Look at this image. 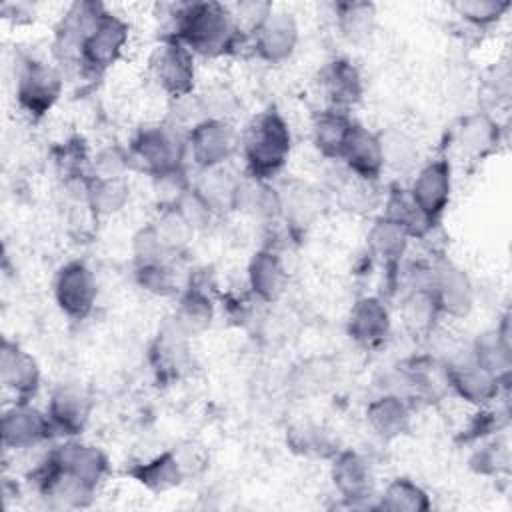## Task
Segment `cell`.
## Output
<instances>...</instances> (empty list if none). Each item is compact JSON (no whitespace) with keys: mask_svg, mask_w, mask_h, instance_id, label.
I'll return each mask as SVG.
<instances>
[{"mask_svg":"<svg viewBox=\"0 0 512 512\" xmlns=\"http://www.w3.org/2000/svg\"><path fill=\"white\" fill-rule=\"evenodd\" d=\"M240 36L230 6L220 2H192L176 6L172 34L166 38L178 40L192 54L214 58L230 54Z\"/></svg>","mask_w":512,"mask_h":512,"instance_id":"1","label":"cell"},{"mask_svg":"<svg viewBox=\"0 0 512 512\" xmlns=\"http://www.w3.org/2000/svg\"><path fill=\"white\" fill-rule=\"evenodd\" d=\"M240 146L246 170L252 180L266 182L276 176L288 162L292 150V134L288 122L276 108L270 106L246 124Z\"/></svg>","mask_w":512,"mask_h":512,"instance_id":"2","label":"cell"},{"mask_svg":"<svg viewBox=\"0 0 512 512\" xmlns=\"http://www.w3.org/2000/svg\"><path fill=\"white\" fill-rule=\"evenodd\" d=\"M186 142L174 126H144L128 146V162L154 178L182 172Z\"/></svg>","mask_w":512,"mask_h":512,"instance_id":"3","label":"cell"},{"mask_svg":"<svg viewBox=\"0 0 512 512\" xmlns=\"http://www.w3.org/2000/svg\"><path fill=\"white\" fill-rule=\"evenodd\" d=\"M130 36V26L118 14L102 8L84 40L78 46L76 58L86 74H102L122 56Z\"/></svg>","mask_w":512,"mask_h":512,"instance_id":"4","label":"cell"},{"mask_svg":"<svg viewBox=\"0 0 512 512\" xmlns=\"http://www.w3.org/2000/svg\"><path fill=\"white\" fill-rule=\"evenodd\" d=\"M62 74L56 66L36 58H24L16 68V102L30 118H42L62 94Z\"/></svg>","mask_w":512,"mask_h":512,"instance_id":"5","label":"cell"},{"mask_svg":"<svg viewBox=\"0 0 512 512\" xmlns=\"http://www.w3.org/2000/svg\"><path fill=\"white\" fill-rule=\"evenodd\" d=\"M240 136L228 120L204 118L194 124L186 138V148L200 170L226 164L238 150Z\"/></svg>","mask_w":512,"mask_h":512,"instance_id":"6","label":"cell"},{"mask_svg":"<svg viewBox=\"0 0 512 512\" xmlns=\"http://www.w3.org/2000/svg\"><path fill=\"white\" fill-rule=\"evenodd\" d=\"M152 74L158 86L174 100L192 96L196 80L194 54L178 40L164 38V42L154 50Z\"/></svg>","mask_w":512,"mask_h":512,"instance_id":"7","label":"cell"},{"mask_svg":"<svg viewBox=\"0 0 512 512\" xmlns=\"http://www.w3.org/2000/svg\"><path fill=\"white\" fill-rule=\"evenodd\" d=\"M96 278L92 270L80 262L72 260L60 266L54 278V300L58 308L74 320H84L96 302Z\"/></svg>","mask_w":512,"mask_h":512,"instance_id":"8","label":"cell"},{"mask_svg":"<svg viewBox=\"0 0 512 512\" xmlns=\"http://www.w3.org/2000/svg\"><path fill=\"white\" fill-rule=\"evenodd\" d=\"M450 192L452 168L450 162L444 158L432 160L426 166H422L412 182V188L408 190L414 206L430 224L444 214L450 202Z\"/></svg>","mask_w":512,"mask_h":512,"instance_id":"9","label":"cell"},{"mask_svg":"<svg viewBox=\"0 0 512 512\" xmlns=\"http://www.w3.org/2000/svg\"><path fill=\"white\" fill-rule=\"evenodd\" d=\"M54 430L48 414L34 408L30 402H14L2 414V444L8 450H28L48 438Z\"/></svg>","mask_w":512,"mask_h":512,"instance_id":"10","label":"cell"},{"mask_svg":"<svg viewBox=\"0 0 512 512\" xmlns=\"http://www.w3.org/2000/svg\"><path fill=\"white\" fill-rule=\"evenodd\" d=\"M252 36L256 56L268 64H280L294 54L300 32L298 22L290 12L272 10Z\"/></svg>","mask_w":512,"mask_h":512,"instance_id":"11","label":"cell"},{"mask_svg":"<svg viewBox=\"0 0 512 512\" xmlns=\"http://www.w3.org/2000/svg\"><path fill=\"white\" fill-rule=\"evenodd\" d=\"M54 434L74 438L78 436L92 414L90 394L76 384H62L50 396L46 410Z\"/></svg>","mask_w":512,"mask_h":512,"instance_id":"12","label":"cell"},{"mask_svg":"<svg viewBox=\"0 0 512 512\" xmlns=\"http://www.w3.org/2000/svg\"><path fill=\"white\" fill-rule=\"evenodd\" d=\"M0 382L14 402H30L40 388L38 362L10 340H2L0 348Z\"/></svg>","mask_w":512,"mask_h":512,"instance_id":"13","label":"cell"},{"mask_svg":"<svg viewBox=\"0 0 512 512\" xmlns=\"http://www.w3.org/2000/svg\"><path fill=\"white\" fill-rule=\"evenodd\" d=\"M444 376H446V384L466 402L476 404V406H484L488 402H492L498 392H500V382L496 376H492L490 372H486L484 368H480L470 352L468 358L464 360H452L446 368H444Z\"/></svg>","mask_w":512,"mask_h":512,"instance_id":"14","label":"cell"},{"mask_svg":"<svg viewBox=\"0 0 512 512\" xmlns=\"http://www.w3.org/2000/svg\"><path fill=\"white\" fill-rule=\"evenodd\" d=\"M48 458L60 470L72 474L74 478H78L80 482L88 484L94 490L108 472L106 454L100 448L78 440H68L56 446L52 452H48Z\"/></svg>","mask_w":512,"mask_h":512,"instance_id":"15","label":"cell"},{"mask_svg":"<svg viewBox=\"0 0 512 512\" xmlns=\"http://www.w3.org/2000/svg\"><path fill=\"white\" fill-rule=\"evenodd\" d=\"M348 336L362 348L380 346L390 334V312L378 296L358 298L348 314Z\"/></svg>","mask_w":512,"mask_h":512,"instance_id":"16","label":"cell"},{"mask_svg":"<svg viewBox=\"0 0 512 512\" xmlns=\"http://www.w3.org/2000/svg\"><path fill=\"white\" fill-rule=\"evenodd\" d=\"M340 160L356 178L364 182L378 180L384 170V158H382V146H380L378 134L354 122Z\"/></svg>","mask_w":512,"mask_h":512,"instance_id":"17","label":"cell"},{"mask_svg":"<svg viewBox=\"0 0 512 512\" xmlns=\"http://www.w3.org/2000/svg\"><path fill=\"white\" fill-rule=\"evenodd\" d=\"M188 334L170 318L158 330L150 350L152 366L162 380H174L182 374L188 362Z\"/></svg>","mask_w":512,"mask_h":512,"instance_id":"18","label":"cell"},{"mask_svg":"<svg viewBox=\"0 0 512 512\" xmlns=\"http://www.w3.org/2000/svg\"><path fill=\"white\" fill-rule=\"evenodd\" d=\"M432 292L438 310L450 316H466L474 304V288L470 278L456 266L444 264L432 278Z\"/></svg>","mask_w":512,"mask_h":512,"instance_id":"19","label":"cell"},{"mask_svg":"<svg viewBox=\"0 0 512 512\" xmlns=\"http://www.w3.org/2000/svg\"><path fill=\"white\" fill-rule=\"evenodd\" d=\"M330 474L338 494L352 504L366 500L372 494V470L366 458L358 452H338Z\"/></svg>","mask_w":512,"mask_h":512,"instance_id":"20","label":"cell"},{"mask_svg":"<svg viewBox=\"0 0 512 512\" xmlns=\"http://www.w3.org/2000/svg\"><path fill=\"white\" fill-rule=\"evenodd\" d=\"M366 422L382 440H394L410 430V404L400 394H382L366 406Z\"/></svg>","mask_w":512,"mask_h":512,"instance_id":"21","label":"cell"},{"mask_svg":"<svg viewBox=\"0 0 512 512\" xmlns=\"http://www.w3.org/2000/svg\"><path fill=\"white\" fill-rule=\"evenodd\" d=\"M320 82L326 98L330 100V108L346 110L362 98V76L358 68L346 58L328 62L322 70Z\"/></svg>","mask_w":512,"mask_h":512,"instance_id":"22","label":"cell"},{"mask_svg":"<svg viewBox=\"0 0 512 512\" xmlns=\"http://www.w3.org/2000/svg\"><path fill=\"white\" fill-rule=\"evenodd\" d=\"M248 286L262 302H276L286 288V272L276 252L258 250L248 262Z\"/></svg>","mask_w":512,"mask_h":512,"instance_id":"23","label":"cell"},{"mask_svg":"<svg viewBox=\"0 0 512 512\" xmlns=\"http://www.w3.org/2000/svg\"><path fill=\"white\" fill-rule=\"evenodd\" d=\"M470 356L480 368H484L498 380L508 378L512 358H510V336H508L506 320L502 328H496L478 336L472 344Z\"/></svg>","mask_w":512,"mask_h":512,"instance_id":"24","label":"cell"},{"mask_svg":"<svg viewBox=\"0 0 512 512\" xmlns=\"http://www.w3.org/2000/svg\"><path fill=\"white\" fill-rule=\"evenodd\" d=\"M410 232L396 220L382 216L378 218L368 232V246L372 254L384 264L388 270H396L406 248H408Z\"/></svg>","mask_w":512,"mask_h":512,"instance_id":"25","label":"cell"},{"mask_svg":"<svg viewBox=\"0 0 512 512\" xmlns=\"http://www.w3.org/2000/svg\"><path fill=\"white\" fill-rule=\"evenodd\" d=\"M352 126H354V120H350V116L344 110L328 108L318 112L312 124V134L320 154L326 158L340 160L346 140L352 132Z\"/></svg>","mask_w":512,"mask_h":512,"instance_id":"26","label":"cell"},{"mask_svg":"<svg viewBox=\"0 0 512 512\" xmlns=\"http://www.w3.org/2000/svg\"><path fill=\"white\" fill-rule=\"evenodd\" d=\"M240 186H242V180L236 178L222 164L210 170H202V176L192 190L202 198V202L212 212H216L224 208H236Z\"/></svg>","mask_w":512,"mask_h":512,"instance_id":"27","label":"cell"},{"mask_svg":"<svg viewBox=\"0 0 512 512\" xmlns=\"http://www.w3.org/2000/svg\"><path fill=\"white\" fill-rule=\"evenodd\" d=\"M130 476H134L142 486H146L148 490H154V492L170 490L186 480L172 448L150 458L148 462L136 464L130 470Z\"/></svg>","mask_w":512,"mask_h":512,"instance_id":"28","label":"cell"},{"mask_svg":"<svg viewBox=\"0 0 512 512\" xmlns=\"http://www.w3.org/2000/svg\"><path fill=\"white\" fill-rule=\"evenodd\" d=\"M128 192L130 188L124 176L100 178L88 174L84 200L96 216H110L124 208V204L128 202Z\"/></svg>","mask_w":512,"mask_h":512,"instance_id":"29","label":"cell"},{"mask_svg":"<svg viewBox=\"0 0 512 512\" xmlns=\"http://www.w3.org/2000/svg\"><path fill=\"white\" fill-rule=\"evenodd\" d=\"M212 316H214V306H212L210 296L202 288L190 284L180 294V300H178V306H176V312H174L172 320L188 336H194V334H200L202 330H206L210 326Z\"/></svg>","mask_w":512,"mask_h":512,"instance_id":"30","label":"cell"},{"mask_svg":"<svg viewBox=\"0 0 512 512\" xmlns=\"http://www.w3.org/2000/svg\"><path fill=\"white\" fill-rule=\"evenodd\" d=\"M280 198H282V216L286 218V222L294 232H304V228H308L314 222V218L322 208L320 194L306 184L292 186L290 192L286 196L280 194Z\"/></svg>","mask_w":512,"mask_h":512,"instance_id":"31","label":"cell"},{"mask_svg":"<svg viewBox=\"0 0 512 512\" xmlns=\"http://www.w3.org/2000/svg\"><path fill=\"white\" fill-rule=\"evenodd\" d=\"M336 24L348 42L366 40L376 26V6L372 2H340L336 4Z\"/></svg>","mask_w":512,"mask_h":512,"instance_id":"32","label":"cell"},{"mask_svg":"<svg viewBox=\"0 0 512 512\" xmlns=\"http://www.w3.org/2000/svg\"><path fill=\"white\" fill-rule=\"evenodd\" d=\"M376 508L388 512H426L430 510V498L416 482L408 478H394L384 488Z\"/></svg>","mask_w":512,"mask_h":512,"instance_id":"33","label":"cell"},{"mask_svg":"<svg viewBox=\"0 0 512 512\" xmlns=\"http://www.w3.org/2000/svg\"><path fill=\"white\" fill-rule=\"evenodd\" d=\"M462 150L470 156H484L494 150L498 142V124L484 112L468 116L458 132Z\"/></svg>","mask_w":512,"mask_h":512,"instance_id":"34","label":"cell"},{"mask_svg":"<svg viewBox=\"0 0 512 512\" xmlns=\"http://www.w3.org/2000/svg\"><path fill=\"white\" fill-rule=\"evenodd\" d=\"M158 244L164 248V252L170 256L172 252L182 250L194 232V226L186 220V216L176 208L168 206L160 212V216L150 224Z\"/></svg>","mask_w":512,"mask_h":512,"instance_id":"35","label":"cell"},{"mask_svg":"<svg viewBox=\"0 0 512 512\" xmlns=\"http://www.w3.org/2000/svg\"><path fill=\"white\" fill-rule=\"evenodd\" d=\"M452 10L470 26L488 28L510 10V2L508 0H460L452 4Z\"/></svg>","mask_w":512,"mask_h":512,"instance_id":"36","label":"cell"},{"mask_svg":"<svg viewBox=\"0 0 512 512\" xmlns=\"http://www.w3.org/2000/svg\"><path fill=\"white\" fill-rule=\"evenodd\" d=\"M134 278H136V284L148 294L170 296L176 292V274L166 264V260L136 264Z\"/></svg>","mask_w":512,"mask_h":512,"instance_id":"37","label":"cell"},{"mask_svg":"<svg viewBox=\"0 0 512 512\" xmlns=\"http://www.w3.org/2000/svg\"><path fill=\"white\" fill-rule=\"evenodd\" d=\"M440 314L432 286H418L414 292L404 300V318L406 324L414 330H426Z\"/></svg>","mask_w":512,"mask_h":512,"instance_id":"38","label":"cell"},{"mask_svg":"<svg viewBox=\"0 0 512 512\" xmlns=\"http://www.w3.org/2000/svg\"><path fill=\"white\" fill-rule=\"evenodd\" d=\"M380 146H382V158H384V168L392 166L396 170H406L410 168L416 158H418V148L412 138H408L402 132L388 130L378 134Z\"/></svg>","mask_w":512,"mask_h":512,"instance_id":"39","label":"cell"},{"mask_svg":"<svg viewBox=\"0 0 512 512\" xmlns=\"http://www.w3.org/2000/svg\"><path fill=\"white\" fill-rule=\"evenodd\" d=\"M196 98H198V104H200V110H202L204 118L226 120L238 108V100H236L234 92L226 86H210L202 94H198Z\"/></svg>","mask_w":512,"mask_h":512,"instance_id":"40","label":"cell"},{"mask_svg":"<svg viewBox=\"0 0 512 512\" xmlns=\"http://www.w3.org/2000/svg\"><path fill=\"white\" fill-rule=\"evenodd\" d=\"M328 378H330V370L328 366H324V362H312V364L306 362L294 370L290 386L304 394L316 392L324 386V382H328Z\"/></svg>","mask_w":512,"mask_h":512,"instance_id":"41","label":"cell"},{"mask_svg":"<svg viewBox=\"0 0 512 512\" xmlns=\"http://www.w3.org/2000/svg\"><path fill=\"white\" fill-rule=\"evenodd\" d=\"M172 450H174V454L178 458V464H180L186 478L198 476L208 464V454H206L204 446H200L198 442L188 440V442H182V444L174 446Z\"/></svg>","mask_w":512,"mask_h":512,"instance_id":"42","label":"cell"},{"mask_svg":"<svg viewBox=\"0 0 512 512\" xmlns=\"http://www.w3.org/2000/svg\"><path fill=\"white\" fill-rule=\"evenodd\" d=\"M92 166H94L92 176H100V178L124 176V170L130 168L128 152H120L118 148H106L94 158Z\"/></svg>","mask_w":512,"mask_h":512,"instance_id":"43","label":"cell"},{"mask_svg":"<svg viewBox=\"0 0 512 512\" xmlns=\"http://www.w3.org/2000/svg\"><path fill=\"white\" fill-rule=\"evenodd\" d=\"M470 466L478 474H496V472H500L502 468L508 466L506 448L498 446L496 442L488 444V446L474 452V456L470 458Z\"/></svg>","mask_w":512,"mask_h":512,"instance_id":"44","label":"cell"}]
</instances>
